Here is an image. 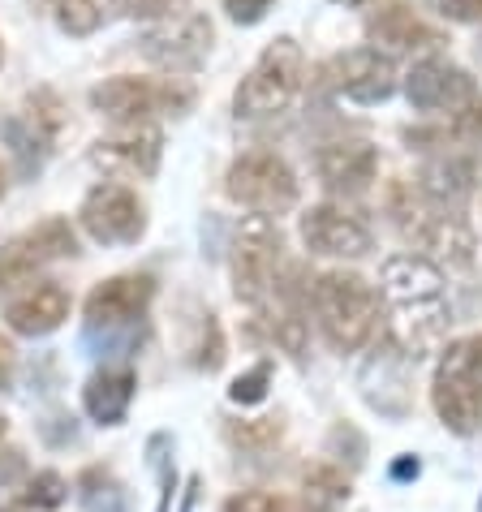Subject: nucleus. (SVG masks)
<instances>
[{
  "label": "nucleus",
  "instance_id": "nucleus-1",
  "mask_svg": "<svg viewBox=\"0 0 482 512\" xmlns=\"http://www.w3.org/2000/svg\"><path fill=\"white\" fill-rule=\"evenodd\" d=\"M384 293L392 302V332L396 340L418 353L444 336V280L422 254H396L384 263Z\"/></svg>",
  "mask_w": 482,
  "mask_h": 512
},
{
  "label": "nucleus",
  "instance_id": "nucleus-2",
  "mask_svg": "<svg viewBox=\"0 0 482 512\" xmlns=\"http://www.w3.org/2000/svg\"><path fill=\"white\" fill-rule=\"evenodd\" d=\"M310 306L323 340L336 353H358L379 336L384 327V302L375 284L358 272H323L310 284Z\"/></svg>",
  "mask_w": 482,
  "mask_h": 512
},
{
  "label": "nucleus",
  "instance_id": "nucleus-3",
  "mask_svg": "<svg viewBox=\"0 0 482 512\" xmlns=\"http://www.w3.org/2000/svg\"><path fill=\"white\" fill-rule=\"evenodd\" d=\"M431 405L457 435L482 431V332L461 336L439 353L431 379Z\"/></svg>",
  "mask_w": 482,
  "mask_h": 512
},
{
  "label": "nucleus",
  "instance_id": "nucleus-4",
  "mask_svg": "<svg viewBox=\"0 0 482 512\" xmlns=\"http://www.w3.org/2000/svg\"><path fill=\"white\" fill-rule=\"evenodd\" d=\"M306 82V56L293 39H276L267 44L263 56L250 65V74L241 78V87L233 95V112L237 121H263V117H276L285 112L297 91Z\"/></svg>",
  "mask_w": 482,
  "mask_h": 512
},
{
  "label": "nucleus",
  "instance_id": "nucleus-5",
  "mask_svg": "<svg viewBox=\"0 0 482 512\" xmlns=\"http://www.w3.org/2000/svg\"><path fill=\"white\" fill-rule=\"evenodd\" d=\"M285 276V233L272 216H246L233 237V293L250 306H263Z\"/></svg>",
  "mask_w": 482,
  "mask_h": 512
},
{
  "label": "nucleus",
  "instance_id": "nucleus-6",
  "mask_svg": "<svg viewBox=\"0 0 482 512\" xmlns=\"http://www.w3.org/2000/svg\"><path fill=\"white\" fill-rule=\"evenodd\" d=\"M224 194L237 207H250L254 216H285L297 207V173L289 168L285 155L276 151H246L237 155L224 173Z\"/></svg>",
  "mask_w": 482,
  "mask_h": 512
},
{
  "label": "nucleus",
  "instance_id": "nucleus-7",
  "mask_svg": "<svg viewBox=\"0 0 482 512\" xmlns=\"http://www.w3.org/2000/svg\"><path fill=\"white\" fill-rule=\"evenodd\" d=\"M194 104V95L177 82H155V78H134V74H117L108 82H99L91 91V108L99 117H108L112 125L130 130V125H147L164 112H186Z\"/></svg>",
  "mask_w": 482,
  "mask_h": 512
},
{
  "label": "nucleus",
  "instance_id": "nucleus-8",
  "mask_svg": "<svg viewBox=\"0 0 482 512\" xmlns=\"http://www.w3.org/2000/svg\"><path fill=\"white\" fill-rule=\"evenodd\" d=\"M78 254V233L69 229V220L52 216V220H39L35 229H26L0 250V297L22 289V284H35V276L44 272L48 263L56 259H69Z\"/></svg>",
  "mask_w": 482,
  "mask_h": 512
},
{
  "label": "nucleus",
  "instance_id": "nucleus-9",
  "mask_svg": "<svg viewBox=\"0 0 482 512\" xmlns=\"http://www.w3.org/2000/svg\"><path fill=\"white\" fill-rule=\"evenodd\" d=\"M82 229H87L99 246H130L147 233V207L130 186L121 181H99V186L82 198L78 211Z\"/></svg>",
  "mask_w": 482,
  "mask_h": 512
},
{
  "label": "nucleus",
  "instance_id": "nucleus-10",
  "mask_svg": "<svg viewBox=\"0 0 482 512\" xmlns=\"http://www.w3.org/2000/svg\"><path fill=\"white\" fill-rule=\"evenodd\" d=\"M405 99L431 117H457V112L478 104V82L444 56H422L405 78Z\"/></svg>",
  "mask_w": 482,
  "mask_h": 512
},
{
  "label": "nucleus",
  "instance_id": "nucleus-11",
  "mask_svg": "<svg viewBox=\"0 0 482 512\" xmlns=\"http://www.w3.org/2000/svg\"><path fill=\"white\" fill-rule=\"evenodd\" d=\"M319 82L328 91L353 99V104H379V99L396 91V61L379 48H349L336 52L319 69Z\"/></svg>",
  "mask_w": 482,
  "mask_h": 512
},
{
  "label": "nucleus",
  "instance_id": "nucleus-12",
  "mask_svg": "<svg viewBox=\"0 0 482 512\" xmlns=\"http://www.w3.org/2000/svg\"><path fill=\"white\" fill-rule=\"evenodd\" d=\"M211 48V22L198 13H181V18L160 22L155 31L143 35V52L151 65L168 69V74H190L203 65V56Z\"/></svg>",
  "mask_w": 482,
  "mask_h": 512
},
{
  "label": "nucleus",
  "instance_id": "nucleus-13",
  "mask_svg": "<svg viewBox=\"0 0 482 512\" xmlns=\"http://www.w3.org/2000/svg\"><path fill=\"white\" fill-rule=\"evenodd\" d=\"M302 241L310 254H323V259H362V254H371V229L336 203H319L306 211Z\"/></svg>",
  "mask_w": 482,
  "mask_h": 512
},
{
  "label": "nucleus",
  "instance_id": "nucleus-14",
  "mask_svg": "<svg viewBox=\"0 0 482 512\" xmlns=\"http://www.w3.org/2000/svg\"><path fill=\"white\" fill-rule=\"evenodd\" d=\"M315 168H319V181L328 186L332 194H345V198H358L375 186V173H379V155L371 142L362 138H340L319 147L315 155Z\"/></svg>",
  "mask_w": 482,
  "mask_h": 512
},
{
  "label": "nucleus",
  "instance_id": "nucleus-15",
  "mask_svg": "<svg viewBox=\"0 0 482 512\" xmlns=\"http://www.w3.org/2000/svg\"><path fill=\"white\" fill-rule=\"evenodd\" d=\"M155 297V276L147 272H125L112 280H99L87 297V323L91 327H121L147 315Z\"/></svg>",
  "mask_w": 482,
  "mask_h": 512
},
{
  "label": "nucleus",
  "instance_id": "nucleus-16",
  "mask_svg": "<svg viewBox=\"0 0 482 512\" xmlns=\"http://www.w3.org/2000/svg\"><path fill=\"white\" fill-rule=\"evenodd\" d=\"M160 155H164V138L155 125H130L117 130L112 138H99L91 160L108 173H125V177H155L160 173Z\"/></svg>",
  "mask_w": 482,
  "mask_h": 512
},
{
  "label": "nucleus",
  "instance_id": "nucleus-17",
  "mask_svg": "<svg viewBox=\"0 0 482 512\" xmlns=\"http://www.w3.org/2000/svg\"><path fill=\"white\" fill-rule=\"evenodd\" d=\"M69 306H74V302H69L65 284L39 280V284H26V289L9 302L5 323L18 336H48V332H56V327L69 319Z\"/></svg>",
  "mask_w": 482,
  "mask_h": 512
},
{
  "label": "nucleus",
  "instance_id": "nucleus-18",
  "mask_svg": "<svg viewBox=\"0 0 482 512\" xmlns=\"http://www.w3.org/2000/svg\"><path fill=\"white\" fill-rule=\"evenodd\" d=\"M478 181H482V160L478 155H435V160L422 168L418 190L439 207L461 211L465 198L478 190Z\"/></svg>",
  "mask_w": 482,
  "mask_h": 512
},
{
  "label": "nucleus",
  "instance_id": "nucleus-19",
  "mask_svg": "<svg viewBox=\"0 0 482 512\" xmlns=\"http://www.w3.org/2000/svg\"><path fill=\"white\" fill-rule=\"evenodd\" d=\"M366 35L375 39V44H384L392 52H409V48H431L439 44L435 26H427L418 18V9H409V0H388V5H379L371 13V22H366Z\"/></svg>",
  "mask_w": 482,
  "mask_h": 512
},
{
  "label": "nucleus",
  "instance_id": "nucleus-20",
  "mask_svg": "<svg viewBox=\"0 0 482 512\" xmlns=\"http://www.w3.org/2000/svg\"><path fill=\"white\" fill-rule=\"evenodd\" d=\"M134 388H138L134 371H125V366H104V371H95L87 379V388H82V405H87V414L99 426H117L125 414H130Z\"/></svg>",
  "mask_w": 482,
  "mask_h": 512
},
{
  "label": "nucleus",
  "instance_id": "nucleus-21",
  "mask_svg": "<svg viewBox=\"0 0 482 512\" xmlns=\"http://www.w3.org/2000/svg\"><path fill=\"white\" fill-rule=\"evenodd\" d=\"M349 500V478L340 474L336 465H306L302 469V504L306 512H336L340 504Z\"/></svg>",
  "mask_w": 482,
  "mask_h": 512
},
{
  "label": "nucleus",
  "instance_id": "nucleus-22",
  "mask_svg": "<svg viewBox=\"0 0 482 512\" xmlns=\"http://www.w3.org/2000/svg\"><path fill=\"white\" fill-rule=\"evenodd\" d=\"M52 18L65 35L87 39L108 22V0H52Z\"/></svg>",
  "mask_w": 482,
  "mask_h": 512
},
{
  "label": "nucleus",
  "instance_id": "nucleus-23",
  "mask_svg": "<svg viewBox=\"0 0 482 512\" xmlns=\"http://www.w3.org/2000/svg\"><path fill=\"white\" fill-rule=\"evenodd\" d=\"M65 478L61 474H52V469H44V474H35V478H26V491L18 495V504L22 508H31V512H52V508H61L65 504Z\"/></svg>",
  "mask_w": 482,
  "mask_h": 512
},
{
  "label": "nucleus",
  "instance_id": "nucleus-24",
  "mask_svg": "<svg viewBox=\"0 0 482 512\" xmlns=\"http://www.w3.org/2000/svg\"><path fill=\"white\" fill-rule=\"evenodd\" d=\"M435 142H482V99L478 104H470L465 112H457V117H448V125H439V130H431Z\"/></svg>",
  "mask_w": 482,
  "mask_h": 512
},
{
  "label": "nucleus",
  "instance_id": "nucleus-25",
  "mask_svg": "<svg viewBox=\"0 0 482 512\" xmlns=\"http://www.w3.org/2000/svg\"><path fill=\"white\" fill-rule=\"evenodd\" d=\"M224 512H302V508L293 500H285V495H272V491H241L224 504Z\"/></svg>",
  "mask_w": 482,
  "mask_h": 512
},
{
  "label": "nucleus",
  "instance_id": "nucleus-26",
  "mask_svg": "<svg viewBox=\"0 0 482 512\" xmlns=\"http://www.w3.org/2000/svg\"><path fill=\"white\" fill-rule=\"evenodd\" d=\"M267 379H272V366L263 362V366H254L250 375H237L233 388H229V396H233L237 405H259L263 396H267Z\"/></svg>",
  "mask_w": 482,
  "mask_h": 512
},
{
  "label": "nucleus",
  "instance_id": "nucleus-27",
  "mask_svg": "<svg viewBox=\"0 0 482 512\" xmlns=\"http://www.w3.org/2000/svg\"><path fill=\"white\" fill-rule=\"evenodd\" d=\"M224 9H229L233 22L254 26V22H263V13L272 9V0H224Z\"/></svg>",
  "mask_w": 482,
  "mask_h": 512
},
{
  "label": "nucleus",
  "instance_id": "nucleus-28",
  "mask_svg": "<svg viewBox=\"0 0 482 512\" xmlns=\"http://www.w3.org/2000/svg\"><path fill=\"white\" fill-rule=\"evenodd\" d=\"M435 5L452 22H482V0H435Z\"/></svg>",
  "mask_w": 482,
  "mask_h": 512
},
{
  "label": "nucleus",
  "instance_id": "nucleus-29",
  "mask_svg": "<svg viewBox=\"0 0 482 512\" xmlns=\"http://www.w3.org/2000/svg\"><path fill=\"white\" fill-rule=\"evenodd\" d=\"M186 0H125V9L138 13V18H168V13H177Z\"/></svg>",
  "mask_w": 482,
  "mask_h": 512
},
{
  "label": "nucleus",
  "instance_id": "nucleus-30",
  "mask_svg": "<svg viewBox=\"0 0 482 512\" xmlns=\"http://www.w3.org/2000/svg\"><path fill=\"white\" fill-rule=\"evenodd\" d=\"M26 474V465H22V452H13L5 448L0 452V487H9V482H18Z\"/></svg>",
  "mask_w": 482,
  "mask_h": 512
},
{
  "label": "nucleus",
  "instance_id": "nucleus-31",
  "mask_svg": "<svg viewBox=\"0 0 482 512\" xmlns=\"http://www.w3.org/2000/svg\"><path fill=\"white\" fill-rule=\"evenodd\" d=\"M13 362H18V358H13V345H9V340H0V388H9Z\"/></svg>",
  "mask_w": 482,
  "mask_h": 512
},
{
  "label": "nucleus",
  "instance_id": "nucleus-32",
  "mask_svg": "<svg viewBox=\"0 0 482 512\" xmlns=\"http://www.w3.org/2000/svg\"><path fill=\"white\" fill-rule=\"evenodd\" d=\"M345 5H371V0H345Z\"/></svg>",
  "mask_w": 482,
  "mask_h": 512
},
{
  "label": "nucleus",
  "instance_id": "nucleus-33",
  "mask_svg": "<svg viewBox=\"0 0 482 512\" xmlns=\"http://www.w3.org/2000/svg\"><path fill=\"white\" fill-rule=\"evenodd\" d=\"M0 194H5V168H0Z\"/></svg>",
  "mask_w": 482,
  "mask_h": 512
},
{
  "label": "nucleus",
  "instance_id": "nucleus-34",
  "mask_svg": "<svg viewBox=\"0 0 482 512\" xmlns=\"http://www.w3.org/2000/svg\"><path fill=\"white\" fill-rule=\"evenodd\" d=\"M0 65H5V48H0Z\"/></svg>",
  "mask_w": 482,
  "mask_h": 512
},
{
  "label": "nucleus",
  "instance_id": "nucleus-35",
  "mask_svg": "<svg viewBox=\"0 0 482 512\" xmlns=\"http://www.w3.org/2000/svg\"><path fill=\"white\" fill-rule=\"evenodd\" d=\"M0 435H5V418H0Z\"/></svg>",
  "mask_w": 482,
  "mask_h": 512
}]
</instances>
